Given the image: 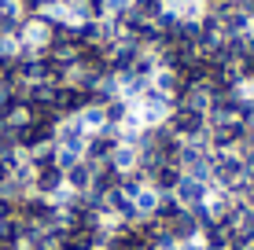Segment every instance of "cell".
I'll list each match as a JSON object with an SVG mask.
<instances>
[{"mask_svg": "<svg viewBox=\"0 0 254 250\" xmlns=\"http://www.w3.org/2000/svg\"><path fill=\"white\" fill-rule=\"evenodd\" d=\"M173 195H177V202L185 206V210H195V206L206 202L210 195V184L206 180H191V177H181V184L173 188Z\"/></svg>", "mask_w": 254, "mask_h": 250, "instance_id": "cell-5", "label": "cell"}, {"mask_svg": "<svg viewBox=\"0 0 254 250\" xmlns=\"http://www.w3.org/2000/svg\"><path fill=\"white\" fill-rule=\"evenodd\" d=\"M162 125L177 140H199V136H206V114H195V110H185V107H173Z\"/></svg>", "mask_w": 254, "mask_h": 250, "instance_id": "cell-1", "label": "cell"}, {"mask_svg": "<svg viewBox=\"0 0 254 250\" xmlns=\"http://www.w3.org/2000/svg\"><path fill=\"white\" fill-rule=\"evenodd\" d=\"M185 74H177V70H166V66H159V70L151 74V89L155 92H162L170 103H177L181 100V92H185Z\"/></svg>", "mask_w": 254, "mask_h": 250, "instance_id": "cell-6", "label": "cell"}, {"mask_svg": "<svg viewBox=\"0 0 254 250\" xmlns=\"http://www.w3.org/2000/svg\"><path fill=\"white\" fill-rule=\"evenodd\" d=\"M66 188H70V192H89V188H92V162H77V166H70L66 169Z\"/></svg>", "mask_w": 254, "mask_h": 250, "instance_id": "cell-7", "label": "cell"}, {"mask_svg": "<svg viewBox=\"0 0 254 250\" xmlns=\"http://www.w3.org/2000/svg\"><path fill=\"white\" fill-rule=\"evenodd\" d=\"M159 195H162V192H155L151 184H144V188L136 192L133 206H136V217H140V221H144V217H151V213H155V206H159Z\"/></svg>", "mask_w": 254, "mask_h": 250, "instance_id": "cell-9", "label": "cell"}, {"mask_svg": "<svg viewBox=\"0 0 254 250\" xmlns=\"http://www.w3.org/2000/svg\"><path fill=\"white\" fill-rule=\"evenodd\" d=\"M247 125H254V96L247 100Z\"/></svg>", "mask_w": 254, "mask_h": 250, "instance_id": "cell-12", "label": "cell"}, {"mask_svg": "<svg viewBox=\"0 0 254 250\" xmlns=\"http://www.w3.org/2000/svg\"><path fill=\"white\" fill-rule=\"evenodd\" d=\"M103 114H107V129H118L129 118V103L126 100H111L107 107H103Z\"/></svg>", "mask_w": 254, "mask_h": 250, "instance_id": "cell-11", "label": "cell"}, {"mask_svg": "<svg viewBox=\"0 0 254 250\" xmlns=\"http://www.w3.org/2000/svg\"><path fill=\"white\" fill-rule=\"evenodd\" d=\"M33 195H41V199H56L59 192L66 188V173L59 166H45V169H33V180H30Z\"/></svg>", "mask_w": 254, "mask_h": 250, "instance_id": "cell-3", "label": "cell"}, {"mask_svg": "<svg viewBox=\"0 0 254 250\" xmlns=\"http://www.w3.org/2000/svg\"><path fill=\"white\" fill-rule=\"evenodd\" d=\"M111 166H115L118 173H129V169H136V166H140L136 144H126V140H122L118 148H115V154H111Z\"/></svg>", "mask_w": 254, "mask_h": 250, "instance_id": "cell-8", "label": "cell"}, {"mask_svg": "<svg viewBox=\"0 0 254 250\" xmlns=\"http://www.w3.org/2000/svg\"><path fill=\"white\" fill-rule=\"evenodd\" d=\"M45 144H56V122H30L19 129V151H33Z\"/></svg>", "mask_w": 254, "mask_h": 250, "instance_id": "cell-4", "label": "cell"}, {"mask_svg": "<svg viewBox=\"0 0 254 250\" xmlns=\"http://www.w3.org/2000/svg\"><path fill=\"white\" fill-rule=\"evenodd\" d=\"M122 144L118 129H100V133H89L85 140V162H111L115 148Z\"/></svg>", "mask_w": 254, "mask_h": 250, "instance_id": "cell-2", "label": "cell"}, {"mask_svg": "<svg viewBox=\"0 0 254 250\" xmlns=\"http://www.w3.org/2000/svg\"><path fill=\"white\" fill-rule=\"evenodd\" d=\"M74 118L81 122L85 133H100V129H107V114H103V107H96V103H92V107H85L81 114H74Z\"/></svg>", "mask_w": 254, "mask_h": 250, "instance_id": "cell-10", "label": "cell"}]
</instances>
